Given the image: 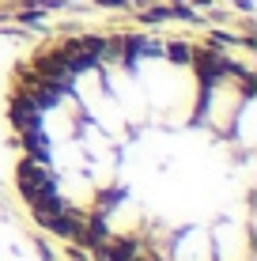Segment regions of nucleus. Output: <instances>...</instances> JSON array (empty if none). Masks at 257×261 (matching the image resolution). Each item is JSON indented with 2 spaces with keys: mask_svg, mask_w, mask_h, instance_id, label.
<instances>
[{
  "mask_svg": "<svg viewBox=\"0 0 257 261\" xmlns=\"http://www.w3.org/2000/svg\"><path fill=\"white\" fill-rule=\"evenodd\" d=\"M15 174L76 235L136 246L227 231L250 212L253 68L197 38L76 34L8 91Z\"/></svg>",
  "mask_w": 257,
  "mask_h": 261,
  "instance_id": "nucleus-1",
  "label": "nucleus"
}]
</instances>
